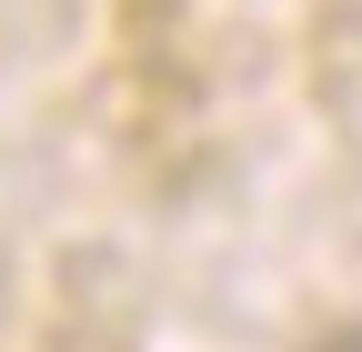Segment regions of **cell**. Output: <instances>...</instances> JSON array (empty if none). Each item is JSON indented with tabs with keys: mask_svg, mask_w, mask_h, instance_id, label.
Listing matches in <instances>:
<instances>
[{
	"mask_svg": "<svg viewBox=\"0 0 362 352\" xmlns=\"http://www.w3.org/2000/svg\"><path fill=\"white\" fill-rule=\"evenodd\" d=\"M322 352H362V332H332V342H322Z\"/></svg>",
	"mask_w": 362,
	"mask_h": 352,
	"instance_id": "6da1fadb",
	"label": "cell"
}]
</instances>
